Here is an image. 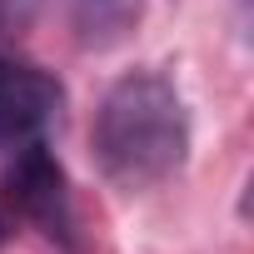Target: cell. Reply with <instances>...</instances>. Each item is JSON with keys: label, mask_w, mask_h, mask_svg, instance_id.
Here are the masks:
<instances>
[{"label": "cell", "mask_w": 254, "mask_h": 254, "mask_svg": "<svg viewBox=\"0 0 254 254\" xmlns=\"http://www.w3.org/2000/svg\"><path fill=\"white\" fill-rule=\"evenodd\" d=\"M90 145L105 180L125 194L175 180L190 160V110L170 75L125 70L95 110Z\"/></svg>", "instance_id": "cell-1"}, {"label": "cell", "mask_w": 254, "mask_h": 254, "mask_svg": "<svg viewBox=\"0 0 254 254\" xmlns=\"http://www.w3.org/2000/svg\"><path fill=\"white\" fill-rule=\"evenodd\" d=\"M5 199L15 204V214L25 224H35L45 239H55L60 249H75V199H70V180L65 165L55 160V150L35 135L15 145V160L5 165Z\"/></svg>", "instance_id": "cell-2"}, {"label": "cell", "mask_w": 254, "mask_h": 254, "mask_svg": "<svg viewBox=\"0 0 254 254\" xmlns=\"http://www.w3.org/2000/svg\"><path fill=\"white\" fill-rule=\"evenodd\" d=\"M40 10V0H0V25H25Z\"/></svg>", "instance_id": "cell-4"}, {"label": "cell", "mask_w": 254, "mask_h": 254, "mask_svg": "<svg viewBox=\"0 0 254 254\" xmlns=\"http://www.w3.org/2000/svg\"><path fill=\"white\" fill-rule=\"evenodd\" d=\"M90 5H115V0H90Z\"/></svg>", "instance_id": "cell-5"}, {"label": "cell", "mask_w": 254, "mask_h": 254, "mask_svg": "<svg viewBox=\"0 0 254 254\" xmlns=\"http://www.w3.org/2000/svg\"><path fill=\"white\" fill-rule=\"evenodd\" d=\"M0 244H5V219H0Z\"/></svg>", "instance_id": "cell-6"}, {"label": "cell", "mask_w": 254, "mask_h": 254, "mask_svg": "<svg viewBox=\"0 0 254 254\" xmlns=\"http://www.w3.org/2000/svg\"><path fill=\"white\" fill-rule=\"evenodd\" d=\"M60 100H65V90L55 75L0 50V145L35 140L60 115Z\"/></svg>", "instance_id": "cell-3"}]
</instances>
